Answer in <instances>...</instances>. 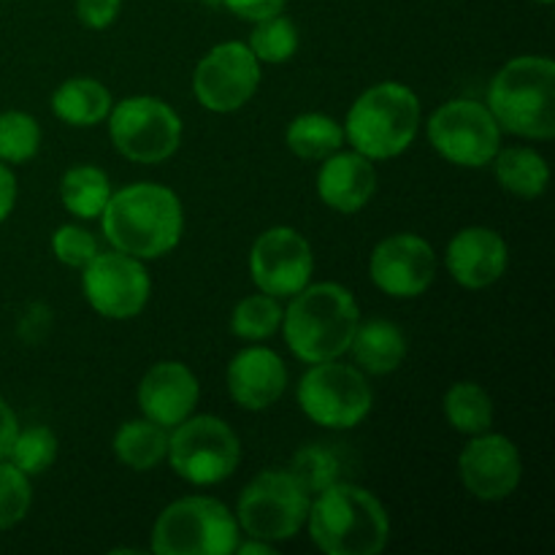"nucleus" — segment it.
I'll return each instance as SVG.
<instances>
[{
  "label": "nucleus",
  "mask_w": 555,
  "mask_h": 555,
  "mask_svg": "<svg viewBox=\"0 0 555 555\" xmlns=\"http://www.w3.org/2000/svg\"><path fill=\"white\" fill-rule=\"evenodd\" d=\"M81 274V291L101 318L130 320L150 301L152 282L144 260L125 253H98Z\"/></svg>",
  "instance_id": "obj_12"
},
{
  "label": "nucleus",
  "mask_w": 555,
  "mask_h": 555,
  "mask_svg": "<svg viewBox=\"0 0 555 555\" xmlns=\"http://www.w3.org/2000/svg\"><path fill=\"white\" fill-rule=\"evenodd\" d=\"M312 496L291 469L260 472L238 496V526L247 537L263 542H285L307 524Z\"/></svg>",
  "instance_id": "obj_7"
},
{
  "label": "nucleus",
  "mask_w": 555,
  "mask_h": 555,
  "mask_svg": "<svg viewBox=\"0 0 555 555\" xmlns=\"http://www.w3.org/2000/svg\"><path fill=\"white\" fill-rule=\"evenodd\" d=\"M377 171L361 152H334L318 173V195L325 206L341 215H356L372 201Z\"/></svg>",
  "instance_id": "obj_20"
},
{
  "label": "nucleus",
  "mask_w": 555,
  "mask_h": 555,
  "mask_svg": "<svg viewBox=\"0 0 555 555\" xmlns=\"http://www.w3.org/2000/svg\"><path fill=\"white\" fill-rule=\"evenodd\" d=\"M421 130V101L410 87L383 81L347 112L345 139L369 160H390L410 150Z\"/></svg>",
  "instance_id": "obj_5"
},
{
  "label": "nucleus",
  "mask_w": 555,
  "mask_h": 555,
  "mask_svg": "<svg viewBox=\"0 0 555 555\" xmlns=\"http://www.w3.org/2000/svg\"><path fill=\"white\" fill-rule=\"evenodd\" d=\"M369 274L385 296L415 298L434 282L437 255L431 244L417 233H396L374 247Z\"/></svg>",
  "instance_id": "obj_16"
},
{
  "label": "nucleus",
  "mask_w": 555,
  "mask_h": 555,
  "mask_svg": "<svg viewBox=\"0 0 555 555\" xmlns=\"http://www.w3.org/2000/svg\"><path fill=\"white\" fill-rule=\"evenodd\" d=\"M16 431H20V426H16V415L11 412V406L0 399V461H5V455H9Z\"/></svg>",
  "instance_id": "obj_38"
},
{
  "label": "nucleus",
  "mask_w": 555,
  "mask_h": 555,
  "mask_svg": "<svg viewBox=\"0 0 555 555\" xmlns=\"http://www.w3.org/2000/svg\"><path fill=\"white\" fill-rule=\"evenodd\" d=\"M222 3L231 14L247 22H263L269 16L282 14V9H285V0H222Z\"/></svg>",
  "instance_id": "obj_36"
},
{
  "label": "nucleus",
  "mask_w": 555,
  "mask_h": 555,
  "mask_svg": "<svg viewBox=\"0 0 555 555\" xmlns=\"http://www.w3.org/2000/svg\"><path fill=\"white\" fill-rule=\"evenodd\" d=\"M198 393V379L184 363L160 361L141 377L135 399L141 415L160 423L163 428H173L193 415Z\"/></svg>",
  "instance_id": "obj_18"
},
{
  "label": "nucleus",
  "mask_w": 555,
  "mask_h": 555,
  "mask_svg": "<svg viewBox=\"0 0 555 555\" xmlns=\"http://www.w3.org/2000/svg\"><path fill=\"white\" fill-rule=\"evenodd\" d=\"M168 464L193 486H217L238 469L242 442L225 421L215 415L184 417L168 434Z\"/></svg>",
  "instance_id": "obj_8"
},
{
  "label": "nucleus",
  "mask_w": 555,
  "mask_h": 555,
  "mask_svg": "<svg viewBox=\"0 0 555 555\" xmlns=\"http://www.w3.org/2000/svg\"><path fill=\"white\" fill-rule=\"evenodd\" d=\"M358 369L369 374H390L404 363L406 339L404 331L396 323L383 318H372L366 323H358L352 334L350 350Z\"/></svg>",
  "instance_id": "obj_21"
},
{
  "label": "nucleus",
  "mask_w": 555,
  "mask_h": 555,
  "mask_svg": "<svg viewBox=\"0 0 555 555\" xmlns=\"http://www.w3.org/2000/svg\"><path fill=\"white\" fill-rule=\"evenodd\" d=\"M233 553H238V555H269V553H274V547H271V542H263V540H253V537H249V542H238L236 545V551Z\"/></svg>",
  "instance_id": "obj_39"
},
{
  "label": "nucleus",
  "mask_w": 555,
  "mask_h": 555,
  "mask_svg": "<svg viewBox=\"0 0 555 555\" xmlns=\"http://www.w3.org/2000/svg\"><path fill=\"white\" fill-rule=\"evenodd\" d=\"M60 198L65 209L79 220H95L103 215L108 198H112V182L106 171L98 166H74L63 173L60 182Z\"/></svg>",
  "instance_id": "obj_25"
},
{
  "label": "nucleus",
  "mask_w": 555,
  "mask_h": 555,
  "mask_svg": "<svg viewBox=\"0 0 555 555\" xmlns=\"http://www.w3.org/2000/svg\"><path fill=\"white\" fill-rule=\"evenodd\" d=\"M287 388V369L269 347H247L228 366V393L242 410L274 406Z\"/></svg>",
  "instance_id": "obj_19"
},
{
  "label": "nucleus",
  "mask_w": 555,
  "mask_h": 555,
  "mask_svg": "<svg viewBox=\"0 0 555 555\" xmlns=\"http://www.w3.org/2000/svg\"><path fill=\"white\" fill-rule=\"evenodd\" d=\"M282 312V331L293 356L304 363L336 361L350 350L352 334L361 323L356 296L336 282L307 285L291 296Z\"/></svg>",
  "instance_id": "obj_2"
},
{
  "label": "nucleus",
  "mask_w": 555,
  "mask_h": 555,
  "mask_svg": "<svg viewBox=\"0 0 555 555\" xmlns=\"http://www.w3.org/2000/svg\"><path fill=\"white\" fill-rule=\"evenodd\" d=\"M238 520L222 502L184 496L168 504L152 529L157 555H228L238 545Z\"/></svg>",
  "instance_id": "obj_6"
},
{
  "label": "nucleus",
  "mask_w": 555,
  "mask_h": 555,
  "mask_svg": "<svg viewBox=\"0 0 555 555\" xmlns=\"http://www.w3.org/2000/svg\"><path fill=\"white\" fill-rule=\"evenodd\" d=\"M537 3H545V5H551V3H553V0H537Z\"/></svg>",
  "instance_id": "obj_40"
},
{
  "label": "nucleus",
  "mask_w": 555,
  "mask_h": 555,
  "mask_svg": "<svg viewBox=\"0 0 555 555\" xmlns=\"http://www.w3.org/2000/svg\"><path fill=\"white\" fill-rule=\"evenodd\" d=\"M314 255L307 238L296 228L276 225L260 233L249 253V276L260 293L291 298L309 285Z\"/></svg>",
  "instance_id": "obj_14"
},
{
  "label": "nucleus",
  "mask_w": 555,
  "mask_h": 555,
  "mask_svg": "<svg viewBox=\"0 0 555 555\" xmlns=\"http://www.w3.org/2000/svg\"><path fill=\"white\" fill-rule=\"evenodd\" d=\"M282 325L280 298L269 293L247 296L236 304L231 314V331L244 341H263Z\"/></svg>",
  "instance_id": "obj_28"
},
{
  "label": "nucleus",
  "mask_w": 555,
  "mask_h": 555,
  "mask_svg": "<svg viewBox=\"0 0 555 555\" xmlns=\"http://www.w3.org/2000/svg\"><path fill=\"white\" fill-rule=\"evenodd\" d=\"M16 204V177L9 166L0 160V222L14 211Z\"/></svg>",
  "instance_id": "obj_37"
},
{
  "label": "nucleus",
  "mask_w": 555,
  "mask_h": 555,
  "mask_svg": "<svg viewBox=\"0 0 555 555\" xmlns=\"http://www.w3.org/2000/svg\"><path fill=\"white\" fill-rule=\"evenodd\" d=\"M33 502L30 477L11 461H0V531L11 529L27 515Z\"/></svg>",
  "instance_id": "obj_33"
},
{
  "label": "nucleus",
  "mask_w": 555,
  "mask_h": 555,
  "mask_svg": "<svg viewBox=\"0 0 555 555\" xmlns=\"http://www.w3.org/2000/svg\"><path fill=\"white\" fill-rule=\"evenodd\" d=\"M287 150L304 160H325L345 144V130L328 114L309 112L287 125Z\"/></svg>",
  "instance_id": "obj_26"
},
{
  "label": "nucleus",
  "mask_w": 555,
  "mask_h": 555,
  "mask_svg": "<svg viewBox=\"0 0 555 555\" xmlns=\"http://www.w3.org/2000/svg\"><path fill=\"white\" fill-rule=\"evenodd\" d=\"M459 475L466 491L480 502H502L513 496L524 477L518 448L502 434H477L459 459Z\"/></svg>",
  "instance_id": "obj_15"
},
{
  "label": "nucleus",
  "mask_w": 555,
  "mask_h": 555,
  "mask_svg": "<svg viewBox=\"0 0 555 555\" xmlns=\"http://www.w3.org/2000/svg\"><path fill=\"white\" fill-rule=\"evenodd\" d=\"M103 236L117 253L139 260H155L182 242V201L171 188L135 182L117 190L101 215Z\"/></svg>",
  "instance_id": "obj_1"
},
{
  "label": "nucleus",
  "mask_w": 555,
  "mask_h": 555,
  "mask_svg": "<svg viewBox=\"0 0 555 555\" xmlns=\"http://www.w3.org/2000/svg\"><path fill=\"white\" fill-rule=\"evenodd\" d=\"M304 415L323 428H356L372 412L374 393L358 366L323 361L312 363L298 383Z\"/></svg>",
  "instance_id": "obj_9"
},
{
  "label": "nucleus",
  "mask_w": 555,
  "mask_h": 555,
  "mask_svg": "<svg viewBox=\"0 0 555 555\" xmlns=\"http://www.w3.org/2000/svg\"><path fill=\"white\" fill-rule=\"evenodd\" d=\"M428 141L444 160L464 168H482L502 146V128L480 101H450L428 119Z\"/></svg>",
  "instance_id": "obj_11"
},
{
  "label": "nucleus",
  "mask_w": 555,
  "mask_h": 555,
  "mask_svg": "<svg viewBox=\"0 0 555 555\" xmlns=\"http://www.w3.org/2000/svg\"><path fill=\"white\" fill-rule=\"evenodd\" d=\"M108 135L128 160L160 163L182 144V119L160 98L130 95L108 112Z\"/></svg>",
  "instance_id": "obj_10"
},
{
  "label": "nucleus",
  "mask_w": 555,
  "mask_h": 555,
  "mask_svg": "<svg viewBox=\"0 0 555 555\" xmlns=\"http://www.w3.org/2000/svg\"><path fill=\"white\" fill-rule=\"evenodd\" d=\"M307 526L318 551L325 555H377L390 537L383 502L366 488L341 480L314 493Z\"/></svg>",
  "instance_id": "obj_3"
},
{
  "label": "nucleus",
  "mask_w": 555,
  "mask_h": 555,
  "mask_svg": "<svg viewBox=\"0 0 555 555\" xmlns=\"http://www.w3.org/2000/svg\"><path fill=\"white\" fill-rule=\"evenodd\" d=\"M122 0H76V16L90 30H106L119 16Z\"/></svg>",
  "instance_id": "obj_35"
},
{
  "label": "nucleus",
  "mask_w": 555,
  "mask_h": 555,
  "mask_svg": "<svg viewBox=\"0 0 555 555\" xmlns=\"http://www.w3.org/2000/svg\"><path fill=\"white\" fill-rule=\"evenodd\" d=\"M488 108L499 128L524 139L555 135V63L542 54L515 57L493 76Z\"/></svg>",
  "instance_id": "obj_4"
},
{
  "label": "nucleus",
  "mask_w": 555,
  "mask_h": 555,
  "mask_svg": "<svg viewBox=\"0 0 555 555\" xmlns=\"http://www.w3.org/2000/svg\"><path fill=\"white\" fill-rule=\"evenodd\" d=\"M112 448L119 464H125L133 472H150L155 469L160 461H166L168 428L150 421V417L128 421L119 426L117 434H114Z\"/></svg>",
  "instance_id": "obj_24"
},
{
  "label": "nucleus",
  "mask_w": 555,
  "mask_h": 555,
  "mask_svg": "<svg viewBox=\"0 0 555 555\" xmlns=\"http://www.w3.org/2000/svg\"><path fill=\"white\" fill-rule=\"evenodd\" d=\"M450 276L466 291H482L507 271V242L493 228L472 225L455 233L444 255Z\"/></svg>",
  "instance_id": "obj_17"
},
{
  "label": "nucleus",
  "mask_w": 555,
  "mask_h": 555,
  "mask_svg": "<svg viewBox=\"0 0 555 555\" xmlns=\"http://www.w3.org/2000/svg\"><path fill=\"white\" fill-rule=\"evenodd\" d=\"M444 415L455 431L466 437L491 431L493 426V401L488 390L477 383H455L444 393Z\"/></svg>",
  "instance_id": "obj_27"
},
{
  "label": "nucleus",
  "mask_w": 555,
  "mask_h": 555,
  "mask_svg": "<svg viewBox=\"0 0 555 555\" xmlns=\"http://www.w3.org/2000/svg\"><path fill=\"white\" fill-rule=\"evenodd\" d=\"M54 459H57V437L47 426H30L25 431H16L9 455H5V461H11L27 477L43 475L54 464Z\"/></svg>",
  "instance_id": "obj_29"
},
{
  "label": "nucleus",
  "mask_w": 555,
  "mask_h": 555,
  "mask_svg": "<svg viewBox=\"0 0 555 555\" xmlns=\"http://www.w3.org/2000/svg\"><path fill=\"white\" fill-rule=\"evenodd\" d=\"M260 85V63L242 41L217 43L201 57L193 74L195 98L204 108L228 114L253 101Z\"/></svg>",
  "instance_id": "obj_13"
},
{
  "label": "nucleus",
  "mask_w": 555,
  "mask_h": 555,
  "mask_svg": "<svg viewBox=\"0 0 555 555\" xmlns=\"http://www.w3.org/2000/svg\"><path fill=\"white\" fill-rule=\"evenodd\" d=\"M247 47L253 49L258 63H287L298 49V30L287 16H269L263 22H255V30L249 36Z\"/></svg>",
  "instance_id": "obj_30"
},
{
  "label": "nucleus",
  "mask_w": 555,
  "mask_h": 555,
  "mask_svg": "<svg viewBox=\"0 0 555 555\" xmlns=\"http://www.w3.org/2000/svg\"><path fill=\"white\" fill-rule=\"evenodd\" d=\"M291 472L307 488L309 496H314V493L325 491V488L341 480V461L325 444H307V448L293 455Z\"/></svg>",
  "instance_id": "obj_31"
},
{
  "label": "nucleus",
  "mask_w": 555,
  "mask_h": 555,
  "mask_svg": "<svg viewBox=\"0 0 555 555\" xmlns=\"http://www.w3.org/2000/svg\"><path fill=\"white\" fill-rule=\"evenodd\" d=\"M493 171L499 184L518 198H540L551 184V166L529 146H499L493 155Z\"/></svg>",
  "instance_id": "obj_23"
},
{
  "label": "nucleus",
  "mask_w": 555,
  "mask_h": 555,
  "mask_svg": "<svg viewBox=\"0 0 555 555\" xmlns=\"http://www.w3.org/2000/svg\"><path fill=\"white\" fill-rule=\"evenodd\" d=\"M41 146V128L25 112L0 114V160L27 163Z\"/></svg>",
  "instance_id": "obj_32"
},
{
  "label": "nucleus",
  "mask_w": 555,
  "mask_h": 555,
  "mask_svg": "<svg viewBox=\"0 0 555 555\" xmlns=\"http://www.w3.org/2000/svg\"><path fill=\"white\" fill-rule=\"evenodd\" d=\"M52 253L60 263L70 269H85L98 255V242L90 231L79 225H63L52 236Z\"/></svg>",
  "instance_id": "obj_34"
},
{
  "label": "nucleus",
  "mask_w": 555,
  "mask_h": 555,
  "mask_svg": "<svg viewBox=\"0 0 555 555\" xmlns=\"http://www.w3.org/2000/svg\"><path fill=\"white\" fill-rule=\"evenodd\" d=\"M52 112L74 128H92L112 112V92L90 76L65 79L52 95Z\"/></svg>",
  "instance_id": "obj_22"
}]
</instances>
